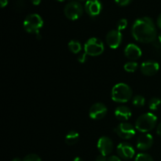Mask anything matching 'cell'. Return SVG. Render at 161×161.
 <instances>
[{
	"label": "cell",
	"instance_id": "6da1fadb",
	"mask_svg": "<svg viewBox=\"0 0 161 161\" xmlns=\"http://www.w3.org/2000/svg\"><path fill=\"white\" fill-rule=\"evenodd\" d=\"M132 35L135 40L143 43L154 42L157 38V29L153 21L147 17L136 20L132 26Z\"/></svg>",
	"mask_w": 161,
	"mask_h": 161
},
{
	"label": "cell",
	"instance_id": "7a4b0ae2",
	"mask_svg": "<svg viewBox=\"0 0 161 161\" xmlns=\"http://www.w3.org/2000/svg\"><path fill=\"white\" fill-rule=\"evenodd\" d=\"M111 97L114 102L118 103H125L131 98L132 90L126 83H118L113 86Z\"/></svg>",
	"mask_w": 161,
	"mask_h": 161
},
{
	"label": "cell",
	"instance_id": "3957f363",
	"mask_svg": "<svg viewBox=\"0 0 161 161\" xmlns=\"http://www.w3.org/2000/svg\"><path fill=\"white\" fill-rule=\"evenodd\" d=\"M157 117L151 113L142 114L135 122V129L142 133H147L152 130L157 125Z\"/></svg>",
	"mask_w": 161,
	"mask_h": 161
},
{
	"label": "cell",
	"instance_id": "277c9868",
	"mask_svg": "<svg viewBox=\"0 0 161 161\" xmlns=\"http://www.w3.org/2000/svg\"><path fill=\"white\" fill-rule=\"evenodd\" d=\"M43 25V20L42 17L37 14H29L26 17L24 21V28L28 33L38 34Z\"/></svg>",
	"mask_w": 161,
	"mask_h": 161
},
{
	"label": "cell",
	"instance_id": "5b68a950",
	"mask_svg": "<svg viewBox=\"0 0 161 161\" xmlns=\"http://www.w3.org/2000/svg\"><path fill=\"white\" fill-rule=\"evenodd\" d=\"M105 47L102 41L97 38H91L84 45V51L89 56H99L103 53Z\"/></svg>",
	"mask_w": 161,
	"mask_h": 161
},
{
	"label": "cell",
	"instance_id": "8992f818",
	"mask_svg": "<svg viewBox=\"0 0 161 161\" xmlns=\"http://www.w3.org/2000/svg\"><path fill=\"white\" fill-rule=\"evenodd\" d=\"M64 15L68 19L72 20H77L82 16L83 12V6L80 3L75 1L70 2L64 7Z\"/></svg>",
	"mask_w": 161,
	"mask_h": 161
},
{
	"label": "cell",
	"instance_id": "52a82bcc",
	"mask_svg": "<svg viewBox=\"0 0 161 161\" xmlns=\"http://www.w3.org/2000/svg\"><path fill=\"white\" fill-rule=\"evenodd\" d=\"M116 135L122 139H130L135 135V128L130 124L123 122L114 129Z\"/></svg>",
	"mask_w": 161,
	"mask_h": 161
},
{
	"label": "cell",
	"instance_id": "ba28073f",
	"mask_svg": "<svg viewBox=\"0 0 161 161\" xmlns=\"http://www.w3.org/2000/svg\"><path fill=\"white\" fill-rule=\"evenodd\" d=\"M122 34L119 30H111L106 36V42L112 49H116L122 42Z\"/></svg>",
	"mask_w": 161,
	"mask_h": 161
},
{
	"label": "cell",
	"instance_id": "9c48e42d",
	"mask_svg": "<svg viewBox=\"0 0 161 161\" xmlns=\"http://www.w3.org/2000/svg\"><path fill=\"white\" fill-rule=\"evenodd\" d=\"M97 149H98L99 152L101 154L104 156H108L113 152V141L110 139L108 137L103 136L102 138H99L98 142H97Z\"/></svg>",
	"mask_w": 161,
	"mask_h": 161
},
{
	"label": "cell",
	"instance_id": "30bf717a",
	"mask_svg": "<svg viewBox=\"0 0 161 161\" xmlns=\"http://www.w3.org/2000/svg\"><path fill=\"white\" fill-rule=\"evenodd\" d=\"M107 114V108L104 104L95 103L91 107L89 111L90 117L93 119H101Z\"/></svg>",
	"mask_w": 161,
	"mask_h": 161
},
{
	"label": "cell",
	"instance_id": "8fae6325",
	"mask_svg": "<svg viewBox=\"0 0 161 161\" xmlns=\"http://www.w3.org/2000/svg\"><path fill=\"white\" fill-rule=\"evenodd\" d=\"M116 149L119 157L124 160H130L133 158L135 153L134 148L130 144L126 142H122L118 145Z\"/></svg>",
	"mask_w": 161,
	"mask_h": 161
},
{
	"label": "cell",
	"instance_id": "7c38bea8",
	"mask_svg": "<svg viewBox=\"0 0 161 161\" xmlns=\"http://www.w3.org/2000/svg\"><path fill=\"white\" fill-rule=\"evenodd\" d=\"M102 3L99 0H87L85 4V10L91 17H97L102 11Z\"/></svg>",
	"mask_w": 161,
	"mask_h": 161
},
{
	"label": "cell",
	"instance_id": "4fadbf2b",
	"mask_svg": "<svg viewBox=\"0 0 161 161\" xmlns=\"http://www.w3.org/2000/svg\"><path fill=\"white\" fill-rule=\"evenodd\" d=\"M153 144V138L151 135L143 133L140 135L137 140V148L140 150H147L150 149Z\"/></svg>",
	"mask_w": 161,
	"mask_h": 161
},
{
	"label": "cell",
	"instance_id": "5bb4252c",
	"mask_svg": "<svg viewBox=\"0 0 161 161\" xmlns=\"http://www.w3.org/2000/svg\"><path fill=\"white\" fill-rule=\"evenodd\" d=\"M159 69H160L159 64L154 61H146L141 65L142 73L147 76L155 75L159 71Z\"/></svg>",
	"mask_w": 161,
	"mask_h": 161
},
{
	"label": "cell",
	"instance_id": "9a60e30c",
	"mask_svg": "<svg viewBox=\"0 0 161 161\" xmlns=\"http://www.w3.org/2000/svg\"><path fill=\"white\" fill-rule=\"evenodd\" d=\"M124 54L128 59L135 61L142 56V50L135 44L129 43L124 50Z\"/></svg>",
	"mask_w": 161,
	"mask_h": 161
},
{
	"label": "cell",
	"instance_id": "2e32d148",
	"mask_svg": "<svg viewBox=\"0 0 161 161\" xmlns=\"http://www.w3.org/2000/svg\"><path fill=\"white\" fill-rule=\"evenodd\" d=\"M115 116L120 121H127L131 116V111L130 108L124 105L118 106L115 110Z\"/></svg>",
	"mask_w": 161,
	"mask_h": 161
},
{
	"label": "cell",
	"instance_id": "e0dca14e",
	"mask_svg": "<svg viewBox=\"0 0 161 161\" xmlns=\"http://www.w3.org/2000/svg\"><path fill=\"white\" fill-rule=\"evenodd\" d=\"M79 138H80V135L75 130H71L69 133L67 134V135L65 136V143L69 146H73V145L76 144L77 142L79 141Z\"/></svg>",
	"mask_w": 161,
	"mask_h": 161
},
{
	"label": "cell",
	"instance_id": "ac0fdd59",
	"mask_svg": "<svg viewBox=\"0 0 161 161\" xmlns=\"http://www.w3.org/2000/svg\"><path fill=\"white\" fill-rule=\"evenodd\" d=\"M69 48L70 51L73 53H79L82 50V46L79 41L71 40L69 42Z\"/></svg>",
	"mask_w": 161,
	"mask_h": 161
},
{
	"label": "cell",
	"instance_id": "d6986e66",
	"mask_svg": "<svg viewBox=\"0 0 161 161\" xmlns=\"http://www.w3.org/2000/svg\"><path fill=\"white\" fill-rule=\"evenodd\" d=\"M161 104V100L159 97H153L149 102V107L151 110H157Z\"/></svg>",
	"mask_w": 161,
	"mask_h": 161
},
{
	"label": "cell",
	"instance_id": "ffe728a7",
	"mask_svg": "<svg viewBox=\"0 0 161 161\" xmlns=\"http://www.w3.org/2000/svg\"><path fill=\"white\" fill-rule=\"evenodd\" d=\"M132 103L135 106L137 107H142L146 103V99L142 95H136L134 97L132 100Z\"/></svg>",
	"mask_w": 161,
	"mask_h": 161
},
{
	"label": "cell",
	"instance_id": "44dd1931",
	"mask_svg": "<svg viewBox=\"0 0 161 161\" xmlns=\"http://www.w3.org/2000/svg\"><path fill=\"white\" fill-rule=\"evenodd\" d=\"M124 70L127 71V72H134L138 69V63L135 61H130L127 64H124Z\"/></svg>",
	"mask_w": 161,
	"mask_h": 161
},
{
	"label": "cell",
	"instance_id": "7402d4cb",
	"mask_svg": "<svg viewBox=\"0 0 161 161\" xmlns=\"http://www.w3.org/2000/svg\"><path fill=\"white\" fill-rule=\"evenodd\" d=\"M135 161H153V159L147 153H139L137 155Z\"/></svg>",
	"mask_w": 161,
	"mask_h": 161
},
{
	"label": "cell",
	"instance_id": "603a6c76",
	"mask_svg": "<svg viewBox=\"0 0 161 161\" xmlns=\"http://www.w3.org/2000/svg\"><path fill=\"white\" fill-rule=\"evenodd\" d=\"M23 161H42L41 160L40 157H39L38 155L34 153L31 154H28L27 155L25 158L23 159Z\"/></svg>",
	"mask_w": 161,
	"mask_h": 161
},
{
	"label": "cell",
	"instance_id": "cb8c5ba5",
	"mask_svg": "<svg viewBox=\"0 0 161 161\" xmlns=\"http://www.w3.org/2000/svg\"><path fill=\"white\" fill-rule=\"evenodd\" d=\"M127 20H126V19H121V20H119V21H118L117 25H116V27H117V30H119V31L125 29V28H127Z\"/></svg>",
	"mask_w": 161,
	"mask_h": 161
},
{
	"label": "cell",
	"instance_id": "d4e9b609",
	"mask_svg": "<svg viewBox=\"0 0 161 161\" xmlns=\"http://www.w3.org/2000/svg\"><path fill=\"white\" fill-rule=\"evenodd\" d=\"M77 59H78L79 62L84 63L85 61H86V59H87V54H86L85 52L84 53H81V52H80V54L77 57Z\"/></svg>",
	"mask_w": 161,
	"mask_h": 161
},
{
	"label": "cell",
	"instance_id": "484cf974",
	"mask_svg": "<svg viewBox=\"0 0 161 161\" xmlns=\"http://www.w3.org/2000/svg\"><path fill=\"white\" fill-rule=\"evenodd\" d=\"M131 1L132 0H115L116 4H118L119 6H127L128 4H130Z\"/></svg>",
	"mask_w": 161,
	"mask_h": 161
},
{
	"label": "cell",
	"instance_id": "4316f807",
	"mask_svg": "<svg viewBox=\"0 0 161 161\" xmlns=\"http://www.w3.org/2000/svg\"><path fill=\"white\" fill-rule=\"evenodd\" d=\"M107 161H121L119 157H116V156H111L107 159Z\"/></svg>",
	"mask_w": 161,
	"mask_h": 161
},
{
	"label": "cell",
	"instance_id": "83f0119b",
	"mask_svg": "<svg viewBox=\"0 0 161 161\" xmlns=\"http://www.w3.org/2000/svg\"><path fill=\"white\" fill-rule=\"evenodd\" d=\"M96 161H107L106 157L102 155V154H101V155L97 156V158H96Z\"/></svg>",
	"mask_w": 161,
	"mask_h": 161
},
{
	"label": "cell",
	"instance_id": "f1b7e54d",
	"mask_svg": "<svg viewBox=\"0 0 161 161\" xmlns=\"http://www.w3.org/2000/svg\"><path fill=\"white\" fill-rule=\"evenodd\" d=\"M157 134L159 135V136L161 137V123L158 125L157 128Z\"/></svg>",
	"mask_w": 161,
	"mask_h": 161
},
{
	"label": "cell",
	"instance_id": "f546056e",
	"mask_svg": "<svg viewBox=\"0 0 161 161\" xmlns=\"http://www.w3.org/2000/svg\"><path fill=\"white\" fill-rule=\"evenodd\" d=\"M0 2H1V6L3 8L5 7L8 3V0H0Z\"/></svg>",
	"mask_w": 161,
	"mask_h": 161
},
{
	"label": "cell",
	"instance_id": "4dcf8cb0",
	"mask_svg": "<svg viewBox=\"0 0 161 161\" xmlns=\"http://www.w3.org/2000/svg\"><path fill=\"white\" fill-rule=\"evenodd\" d=\"M157 25H158L159 28L161 29V14L158 17V19H157Z\"/></svg>",
	"mask_w": 161,
	"mask_h": 161
},
{
	"label": "cell",
	"instance_id": "1f68e13d",
	"mask_svg": "<svg viewBox=\"0 0 161 161\" xmlns=\"http://www.w3.org/2000/svg\"><path fill=\"white\" fill-rule=\"evenodd\" d=\"M31 2L32 3V4L37 6V5H39L41 3V0H31Z\"/></svg>",
	"mask_w": 161,
	"mask_h": 161
},
{
	"label": "cell",
	"instance_id": "d6a6232c",
	"mask_svg": "<svg viewBox=\"0 0 161 161\" xmlns=\"http://www.w3.org/2000/svg\"><path fill=\"white\" fill-rule=\"evenodd\" d=\"M73 161H83V160H82V159L80 158V157H75V158L74 159Z\"/></svg>",
	"mask_w": 161,
	"mask_h": 161
},
{
	"label": "cell",
	"instance_id": "836d02e7",
	"mask_svg": "<svg viewBox=\"0 0 161 161\" xmlns=\"http://www.w3.org/2000/svg\"><path fill=\"white\" fill-rule=\"evenodd\" d=\"M158 42H160V44L161 45V33L158 36Z\"/></svg>",
	"mask_w": 161,
	"mask_h": 161
},
{
	"label": "cell",
	"instance_id": "e575fe53",
	"mask_svg": "<svg viewBox=\"0 0 161 161\" xmlns=\"http://www.w3.org/2000/svg\"><path fill=\"white\" fill-rule=\"evenodd\" d=\"M12 161H23V160H20V158H14V160H13Z\"/></svg>",
	"mask_w": 161,
	"mask_h": 161
},
{
	"label": "cell",
	"instance_id": "d590c367",
	"mask_svg": "<svg viewBox=\"0 0 161 161\" xmlns=\"http://www.w3.org/2000/svg\"><path fill=\"white\" fill-rule=\"evenodd\" d=\"M58 1H59V2H64V1H65V0H58Z\"/></svg>",
	"mask_w": 161,
	"mask_h": 161
},
{
	"label": "cell",
	"instance_id": "8d00e7d4",
	"mask_svg": "<svg viewBox=\"0 0 161 161\" xmlns=\"http://www.w3.org/2000/svg\"><path fill=\"white\" fill-rule=\"evenodd\" d=\"M80 1H85V0H80Z\"/></svg>",
	"mask_w": 161,
	"mask_h": 161
}]
</instances>
